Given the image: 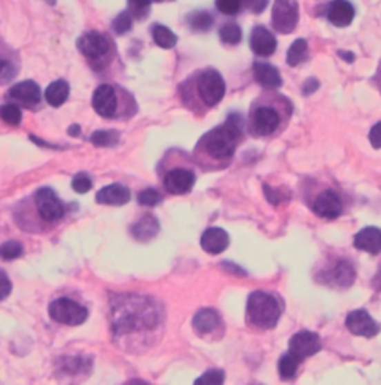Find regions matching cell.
Instances as JSON below:
<instances>
[{
  "mask_svg": "<svg viewBox=\"0 0 381 385\" xmlns=\"http://www.w3.org/2000/svg\"><path fill=\"white\" fill-rule=\"evenodd\" d=\"M280 124L279 112L271 106H260L252 114V129L256 135L268 136L277 130Z\"/></svg>",
  "mask_w": 381,
  "mask_h": 385,
  "instance_id": "obj_11",
  "label": "cell"
},
{
  "mask_svg": "<svg viewBox=\"0 0 381 385\" xmlns=\"http://www.w3.org/2000/svg\"><path fill=\"white\" fill-rule=\"evenodd\" d=\"M68 133H69L70 136H73V138H75V136H79V133H81V127H79L78 124L70 126V127H69V131H68Z\"/></svg>",
  "mask_w": 381,
  "mask_h": 385,
  "instance_id": "obj_47",
  "label": "cell"
},
{
  "mask_svg": "<svg viewBox=\"0 0 381 385\" xmlns=\"http://www.w3.org/2000/svg\"><path fill=\"white\" fill-rule=\"evenodd\" d=\"M253 75H255V79L265 88L273 90V88H279L282 86V77L279 71L270 63L256 62L253 64Z\"/></svg>",
  "mask_w": 381,
  "mask_h": 385,
  "instance_id": "obj_21",
  "label": "cell"
},
{
  "mask_svg": "<svg viewBox=\"0 0 381 385\" xmlns=\"http://www.w3.org/2000/svg\"><path fill=\"white\" fill-rule=\"evenodd\" d=\"M24 248L20 242L17 241H8L0 245V259L3 260H15L21 257Z\"/></svg>",
  "mask_w": 381,
  "mask_h": 385,
  "instance_id": "obj_35",
  "label": "cell"
},
{
  "mask_svg": "<svg viewBox=\"0 0 381 385\" xmlns=\"http://www.w3.org/2000/svg\"><path fill=\"white\" fill-rule=\"evenodd\" d=\"M154 2H161V0H128L131 17L137 18V20H145L150 12V5Z\"/></svg>",
  "mask_w": 381,
  "mask_h": 385,
  "instance_id": "obj_30",
  "label": "cell"
},
{
  "mask_svg": "<svg viewBox=\"0 0 381 385\" xmlns=\"http://www.w3.org/2000/svg\"><path fill=\"white\" fill-rule=\"evenodd\" d=\"M131 199V193L126 185L121 184H110L103 189L95 196V200L100 205H109V206H122L128 203Z\"/></svg>",
  "mask_w": 381,
  "mask_h": 385,
  "instance_id": "obj_18",
  "label": "cell"
},
{
  "mask_svg": "<svg viewBox=\"0 0 381 385\" xmlns=\"http://www.w3.org/2000/svg\"><path fill=\"white\" fill-rule=\"evenodd\" d=\"M198 95L207 106L217 105L225 95V81L221 77V73L213 69H208L199 75Z\"/></svg>",
  "mask_w": 381,
  "mask_h": 385,
  "instance_id": "obj_6",
  "label": "cell"
},
{
  "mask_svg": "<svg viewBox=\"0 0 381 385\" xmlns=\"http://www.w3.org/2000/svg\"><path fill=\"white\" fill-rule=\"evenodd\" d=\"M355 247L360 251L369 252V254H378V252H381V229H362L355 236Z\"/></svg>",
  "mask_w": 381,
  "mask_h": 385,
  "instance_id": "obj_20",
  "label": "cell"
},
{
  "mask_svg": "<svg viewBox=\"0 0 381 385\" xmlns=\"http://www.w3.org/2000/svg\"><path fill=\"white\" fill-rule=\"evenodd\" d=\"M50 317L54 321L66 326H81L88 318V311L82 305L68 297H60L50 305Z\"/></svg>",
  "mask_w": 381,
  "mask_h": 385,
  "instance_id": "obj_4",
  "label": "cell"
},
{
  "mask_svg": "<svg viewBox=\"0 0 381 385\" xmlns=\"http://www.w3.org/2000/svg\"><path fill=\"white\" fill-rule=\"evenodd\" d=\"M189 24H190V27H193V30H195V32H206L212 27L213 17L204 11L194 12L189 17Z\"/></svg>",
  "mask_w": 381,
  "mask_h": 385,
  "instance_id": "obj_33",
  "label": "cell"
},
{
  "mask_svg": "<svg viewBox=\"0 0 381 385\" xmlns=\"http://www.w3.org/2000/svg\"><path fill=\"white\" fill-rule=\"evenodd\" d=\"M8 97L12 99L17 103H21V105L27 108H33L36 105H39L41 102V87L37 86L35 81L30 79L18 82L9 88Z\"/></svg>",
  "mask_w": 381,
  "mask_h": 385,
  "instance_id": "obj_13",
  "label": "cell"
},
{
  "mask_svg": "<svg viewBox=\"0 0 381 385\" xmlns=\"http://www.w3.org/2000/svg\"><path fill=\"white\" fill-rule=\"evenodd\" d=\"M219 36H221L222 42L228 44V45H237L242 42V29L234 23H228L225 24L221 30H219Z\"/></svg>",
  "mask_w": 381,
  "mask_h": 385,
  "instance_id": "obj_31",
  "label": "cell"
},
{
  "mask_svg": "<svg viewBox=\"0 0 381 385\" xmlns=\"http://www.w3.org/2000/svg\"><path fill=\"white\" fill-rule=\"evenodd\" d=\"M91 364L87 366L85 363V359H81V357H68V359H63V364H61V372L68 373V375H76V373H84L85 369H90Z\"/></svg>",
  "mask_w": 381,
  "mask_h": 385,
  "instance_id": "obj_34",
  "label": "cell"
},
{
  "mask_svg": "<svg viewBox=\"0 0 381 385\" xmlns=\"http://www.w3.org/2000/svg\"><path fill=\"white\" fill-rule=\"evenodd\" d=\"M72 187L73 190L78 194H85L91 190L92 187V181L91 178L87 173H76L72 180Z\"/></svg>",
  "mask_w": 381,
  "mask_h": 385,
  "instance_id": "obj_37",
  "label": "cell"
},
{
  "mask_svg": "<svg viewBox=\"0 0 381 385\" xmlns=\"http://www.w3.org/2000/svg\"><path fill=\"white\" fill-rule=\"evenodd\" d=\"M313 211L322 218L335 220L337 217H340V214L342 211V203H341L340 196L332 190L323 191L318 197L316 202H314Z\"/></svg>",
  "mask_w": 381,
  "mask_h": 385,
  "instance_id": "obj_15",
  "label": "cell"
},
{
  "mask_svg": "<svg viewBox=\"0 0 381 385\" xmlns=\"http://www.w3.org/2000/svg\"><path fill=\"white\" fill-rule=\"evenodd\" d=\"M298 5L295 0H275L273 6V26L280 33H291L298 24Z\"/></svg>",
  "mask_w": 381,
  "mask_h": 385,
  "instance_id": "obj_8",
  "label": "cell"
},
{
  "mask_svg": "<svg viewBox=\"0 0 381 385\" xmlns=\"http://www.w3.org/2000/svg\"><path fill=\"white\" fill-rule=\"evenodd\" d=\"M242 138V123L238 117H230L225 124L215 127L203 138V147L206 153L217 160L230 158Z\"/></svg>",
  "mask_w": 381,
  "mask_h": 385,
  "instance_id": "obj_2",
  "label": "cell"
},
{
  "mask_svg": "<svg viewBox=\"0 0 381 385\" xmlns=\"http://www.w3.org/2000/svg\"><path fill=\"white\" fill-rule=\"evenodd\" d=\"M301 360H298L297 357L289 354H284L280 361H279V373L283 379H291L297 375L298 366H300Z\"/></svg>",
  "mask_w": 381,
  "mask_h": 385,
  "instance_id": "obj_29",
  "label": "cell"
},
{
  "mask_svg": "<svg viewBox=\"0 0 381 385\" xmlns=\"http://www.w3.org/2000/svg\"><path fill=\"white\" fill-rule=\"evenodd\" d=\"M152 37H154V42L164 50L173 48L177 42V36L170 29H167L166 26L161 24H155L152 27Z\"/></svg>",
  "mask_w": 381,
  "mask_h": 385,
  "instance_id": "obj_26",
  "label": "cell"
},
{
  "mask_svg": "<svg viewBox=\"0 0 381 385\" xmlns=\"http://www.w3.org/2000/svg\"><path fill=\"white\" fill-rule=\"evenodd\" d=\"M45 2H46V3H50V5H55L57 0H45Z\"/></svg>",
  "mask_w": 381,
  "mask_h": 385,
  "instance_id": "obj_49",
  "label": "cell"
},
{
  "mask_svg": "<svg viewBox=\"0 0 381 385\" xmlns=\"http://www.w3.org/2000/svg\"><path fill=\"white\" fill-rule=\"evenodd\" d=\"M265 189V196H266V199H268L271 203H279L282 200H286L288 199L289 196H282V191H275L274 189H271V187H264Z\"/></svg>",
  "mask_w": 381,
  "mask_h": 385,
  "instance_id": "obj_45",
  "label": "cell"
},
{
  "mask_svg": "<svg viewBox=\"0 0 381 385\" xmlns=\"http://www.w3.org/2000/svg\"><path fill=\"white\" fill-rule=\"evenodd\" d=\"M338 54H340V55H341V57H342V59H344L346 62H349V63L355 60V55H353V54H351V53H344V51H340Z\"/></svg>",
  "mask_w": 381,
  "mask_h": 385,
  "instance_id": "obj_48",
  "label": "cell"
},
{
  "mask_svg": "<svg viewBox=\"0 0 381 385\" xmlns=\"http://www.w3.org/2000/svg\"><path fill=\"white\" fill-rule=\"evenodd\" d=\"M113 333L117 336L150 332L159 323V312L150 299L143 296H121L112 305Z\"/></svg>",
  "mask_w": 381,
  "mask_h": 385,
  "instance_id": "obj_1",
  "label": "cell"
},
{
  "mask_svg": "<svg viewBox=\"0 0 381 385\" xmlns=\"http://www.w3.org/2000/svg\"><path fill=\"white\" fill-rule=\"evenodd\" d=\"M159 230L158 220L152 215H145V217L140 218L135 225L131 227V233L137 241H149L152 238L157 236V233Z\"/></svg>",
  "mask_w": 381,
  "mask_h": 385,
  "instance_id": "obj_25",
  "label": "cell"
},
{
  "mask_svg": "<svg viewBox=\"0 0 381 385\" xmlns=\"http://www.w3.org/2000/svg\"><path fill=\"white\" fill-rule=\"evenodd\" d=\"M17 75V71L11 62L0 59V86L11 82Z\"/></svg>",
  "mask_w": 381,
  "mask_h": 385,
  "instance_id": "obj_41",
  "label": "cell"
},
{
  "mask_svg": "<svg viewBox=\"0 0 381 385\" xmlns=\"http://www.w3.org/2000/svg\"><path fill=\"white\" fill-rule=\"evenodd\" d=\"M356 278V272L355 267L350 265L347 260H340L335 266L332 267V270L329 272V281L331 284L341 287V288H347L351 284L355 283Z\"/></svg>",
  "mask_w": 381,
  "mask_h": 385,
  "instance_id": "obj_22",
  "label": "cell"
},
{
  "mask_svg": "<svg viewBox=\"0 0 381 385\" xmlns=\"http://www.w3.org/2000/svg\"><path fill=\"white\" fill-rule=\"evenodd\" d=\"M369 142L374 148H381V121L369 131Z\"/></svg>",
  "mask_w": 381,
  "mask_h": 385,
  "instance_id": "obj_44",
  "label": "cell"
},
{
  "mask_svg": "<svg viewBox=\"0 0 381 385\" xmlns=\"http://www.w3.org/2000/svg\"><path fill=\"white\" fill-rule=\"evenodd\" d=\"M69 93H70V86L68 84V81L57 79L48 86L45 91V100L50 103L51 106L60 108L63 103L68 100Z\"/></svg>",
  "mask_w": 381,
  "mask_h": 385,
  "instance_id": "obj_24",
  "label": "cell"
},
{
  "mask_svg": "<svg viewBox=\"0 0 381 385\" xmlns=\"http://www.w3.org/2000/svg\"><path fill=\"white\" fill-rule=\"evenodd\" d=\"M355 18V8L349 0H333L328 9V20L337 27H347Z\"/></svg>",
  "mask_w": 381,
  "mask_h": 385,
  "instance_id": "obj_19",
  "label": "cell"
},
{
  "mask_svg": "<svg viewBox=\"0 0 381 385\" xmlns=\"http://www.w3.org/2000/svg\"><path fill=\"white\" fill-rule=\"evenodd\" d=\"M131 26H133V17L130 12H121L112 23L113 30H115V33L118 35L127 33L131 29Z\"/></svg>",
  "mask_w": 381,
  "mask_h": 385,
  "instance_id": "obj_39",
  "label": "cell"
},
{
  "mask_svg": "<svg viewBox=\"0 0 381 385\" xmlns=\"http://www.w3.org/2000/svg\"><path fill=\"white\" fill-rule=\"evenodd\" d=\"M119 133L117 130H97L91 135V144L94 147H115L119 142Z\"/></svg>",
  "mask_w": 381,
  "mask_h": 385,
  "instance_id": "obj_28",
  "label": "cell"
},
{
  "mask_svg": "<svg viewBox=\"0 0 381 385\" xmlns=\"http://www.w3.org/2000/svg\"><path fill=\"white\" fill-rule=\"evenodd\" d=\"M322 348V342L319 335L304 330L293 335L289 341V353L297 357L298 360H304L306 357L314 355Z\"/></svg>",
  "mask_w": 381,
  "mask_h": 385,
  "instance_id": "obj_9",
  "label": "cell"
},
{
  "mask_svg": "<svg viewBox=\"0 0 381 385\" xmlns=\"http://www.w3.org/2000/svg\"><path fill=\"white\" fill-rule=\"evenodd\" d=\"M12 291V283L3 270H0V300H5Z\"/></svg>",
  "mask_w": 381,
  "mask_h": 385,
  "instance_id": "obj_42",
  "label": "cell"
},
{
  "mask_svg": "<svg viewBox=\"0 0 381 385\" xmlns=\"http://www.w3.org/2000/svg\"><path fill=\"white\" fill-rule=\"evenodd\" d=\"M246 314L251 324L268 330V328L277 326L282 315V306L274 296L264 293V291H255L247 300Z\"/></svg>",
  "mask_w": 381,
  "mask_h": 385,
  "instance_id": "obj_3",
  "label": "cell"
},
{
  "mask_svg": "<svg viewBox=\"0 0 381 385\" xmlns=\"http://www.w3.org/2000/svg\"><path fill=\"white\" fill-rule=\"evenodd\" d=\"M230 247V236L221 227L207 229L202 236V248L208 254H221Z\"/></svg>",
  "mask_w": 381,
  "mask_h": 385,
  "instance_id": "obj_17",
  "label": "cell"
},
{
  "mask_svg": "<svg viewBox=\"0 0 381 385\" xmlns=\"http://www.w3.org/2000/svg\"><path fill=\"white\" fill-rule=\"evenodd\" d=\"M346 327L349 328L350 333H353L356 336H365V337H373L380 330V327L374 321V318L371 317L365 309H356V311H351L346 318Z\"/></svg>",
  "mask_w": 381,
  "mask_h": 385,
  "instance_id": "obj_12",
  "label": "cell"
},
{
  "mask_svg": "<svg viewBox=\"0 0 381 385\" xmlns=\"http://www.w3.org/2000/svg\"><path fill=\"white\" fill-rule=\"evenodd\" d=\"M195 175L182 167L171 169L164 178L166 190L171 194H186L194 189Z\"/></svg>",
  "mask_w": 381,
  "mask_h": 385,
  "instance_id": "obj_14",
  "label": "cell"
},
{
  "mask_svg": "<svg viewBox=\"0 0 381 385\" xmlns=\"http://www.w3.org/2000/svg\"><path fill=\"white\" fill-rule=\"evenodd\" d=\"M33 205L39 217L43 223L52 224L60 221L64 215V205L60 197L51 189H39L33 194Z\"/></svg>",
  "mask_w": 381,
  "mask_h": 385,
  "instance_id": "obj_5",
  "label": "cell"
},
{
  "mask_svg": "<svg viewBox=\"0 0 381 385\" xmlns=\"http://www.w3.org/2000/svg\"><path fill=\"white\" fill-rule=\"evenodd\" d=\"M243 2L244 0H216V8L225 15H235L242 9Z\"/></svg>",
  "mask_w": 381,
  "mask_h": 385,
  "instance_id": "obj_38",
  "label": "cell"
},
{
  "mask_svg": "<svg viewBox=\"0 0 381 385\" xmlns=\"http://www.w3.org/2000/svg\"><path fill=\"white\" fill-rule=\"evenodd\" d=\"M307 54H309V44L306 39H297L292 45L288 51V64L295 68V66H298L300 63H302L304 60L307 59Z\"/></svg>",
  "mask_w": 381,
  "mask_h": 385,
  "instance_id": "obj_27",
  "label": "cell"
},
{
  "mask_svg": "<svg viewBox=\"0 0 381 385\" xmlns=\"http://www.w3.org/2000/svg\"><path fill=\"white\" fill-rule=\"evenodd\" d=\"M76 46L82 55H85L91 62H101L108 57L112 50L109 39L99 32H88L82 35Z\"/></svg>",
  "mask_w": 381,
  "mask_h": 385,
  "instance_id": "obj_7",
  "label": "cell"
},
{
  "mask_svg": "<svg viewBox=\"0 0 381 385\" xmlns=\"http://www.w3.org/2000/svg\"><path fill=\"white\" fill-rule=\"evenodd\" d=\"M137 200L143 206H157L161 200H163V197H161V194L157 190L146 189L139 193Z\"/></svg>",
  "mask_w": 381,
  "mask_h": 385,
  "instance_id": "obj_40",
  "label": "cell"
},
{
  "mask_svg": "<svg viewBox=\"0 0 381 385\" xmlns=\"http://www.w3.org/2000/svg\"><path fill=\"white\" fill-rule=\"evenodd\" d=\"M92 108L100 117H115L118 111V96L115 88L109 84H101L100 87H97L92 96Z\"/></svg>",
  "mask_w": 381,
  "mask_h": 385,
  "instance_id": "obj_10",
  "label": "cell"
},
{
  "mask_svg": "<svg viewBox=\"0 0 381 385\" xmlns=\"http://www.w3.org/2000/svg\"><path fill=\"white\" fill-rule=\"evenodd\" d=\"M251 46L252 51L256 55H260V57H270L277 48V41H275V37L268 29H265L262 26H256L252 30Z\"/></svg>",
  "mask_w": 381,
  "mask_h": 385,
  "instance_id": "obj_16",
  "label": "cell"
},
{
  "mask_svg": "<svg viewBox=\"0 0 381 385\" xmlns=\"http://www.w3.org/2000/svg\"><path fill=\"white\" fill-rule=\"evenodd\" d=\"M225 375L222 370L219 369H211L207 370L204 375H202L194 384L195 385H221L224 384Z\"/></svg>",
  "mask_w": 381,
  "mask_h": 385,
  "instance_id": "obj_36",
  "label": "cell"
},
{
  "mask_svg": "<svg viewBox=\"0 0 381 385\" xmlns=\"http://www.w3.org/2000/svg\"><path fill=\"white\" fill-rule=\"evenodd\" d=\"M193 324L198 333H212L221 324V317H219L215 309H202V311L195 314Z\"/></svg>",
  "mask_w": 381,
  "mask_h": 385,
  "instance_id": "obj_23",
  "label": "cell"
},
{
  "mask_svg": "<svg viewBox=\"0 0 381 385\" xmlns=\"http://www.w3.org/2000/svg\"><path fill=\"white\" fill-rule=\"evenodd\" d=\"M243 3L253 14H261L265 11L266 5H268V0H244Z\"/></svg>",
  "mask_w": 381,
  "mask_h": 385,
  "instance_id": "obj_43",
  "label": "cell"
},
{
  "mask_svg": "<svg viewBox=\"0 0 381 385\" xmlns=\"http://www.w3.org/2000/svg\"><path fill=\"white\" fill-rule=\"evenodd\" d=\"M0 118H2L9 126H18L21 123V109L14 103H8V105L0 106Z\"/></svg>",
  "mask_w": 381,
  "mask_h": 385,
  "instance_id": "obj_32",
  "label": "cell"
},
{
  "mask_svg": "<svg viewBox=\"0 0 381 385\" xmlns=\"http://www.w3.org/2000/svg\"><path fill=\"white\" fill-rule=\"evenodd\" d=\"M319 88V81L318 79H314V78H310L307 79L306 82H304V87H302V91H304V95H313L314 91H316Z\"/></svg>",
  "mask_w": 381,
  "mask_h": 385,
  "instance_id": "obj_46",
  "label": "cell"
}]
</instances>
